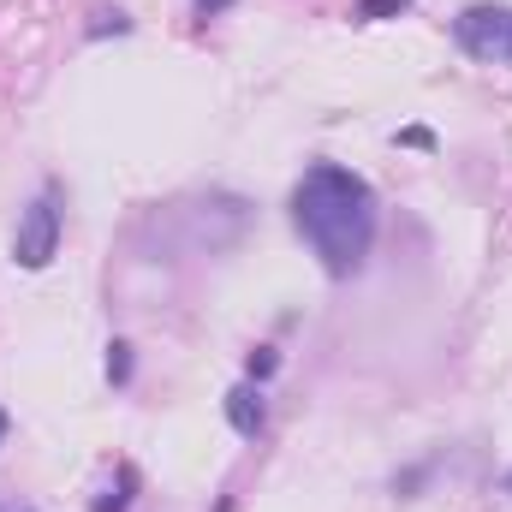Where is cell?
Returning <instances> with one entry per match:
<instances>
[{
	"label": "cell",
	"mask_w": 512,
	"mask_h": 512,
	"mask_svg": "<svg viewBox=\"0 0 512 512\" xmlns=\"http://www.w3.org/2000/svg\"><path fill=\"white\" fill-rule=\"evenodd\" d=\"M292 227L304 233V245L322 256V268L334 280L358 274L370 245H376V191H370V179L340 167V161L304 167V179L292 185Z\"/></svg>",
	"instance_id": "1"
},
{
	"label": "cell",
	"mask_w": 512,
	"mask_h": 512,
	"mask_svg": "<svg viewBox=\"0 0 512 512\" xmlns=\"http://www.w3.org/2000/svg\"><path fill=\"white\" fill-rule=\"evenodd\" d=\"M60 256V191L48 185L24 215H18V233H12V262L18 268H30V274H42L48 262Z\"/></svg>",
	"instance_id": "2"
},
{
	"label": "cell",
	"mask_w": 512,
	"mask_h": 512,
	"mask_svg": "<svg viewBox=\"0 0 512 512\" xmlns=\"http://www.w3.org/2000/svg\"><path fill=\"white\" fill-rule=\"evenodd\" d=\"M453 42L471 60H512V6H465L453 18Z\"/></svg>",
	"instance_id": "3"
},
{
	"label": "cell",
	"mask_w": 512,
	"mask_h": 512,
	"mask_svg": "<svg viewBox=\"0 0 512 512\" xmlns=\"http://www.w3.org/2000/svg\"><path fill=\"white\" fill-rule=\"evenodd\" d=\"M262 417H268V405H262L256 387H233V393H227V423H233L239 435H262Z\"/></svg>",
	"instance_id": "4"
},
{
	"label": "cell",
	"mask_w": 512,
	"mask_h": 512,
	"mask_svg": "<svg viewBox=\"0 0 512 512\" xmlns=\"http://www.w3.org/2000/svg\"><path fill=\"white\" fill-rule=\"evenodd\" d=\"M131 483H137V477H131V465H120V483H108V495H102V501H96V512H126V489Z\"/></svg>",
	"instance_id": "5"
},
{
	"label": "cell",
	"mask_w": 512,
	"mask_h": 512,
	"mask_svg": "<svg viewBox=\"0 0 512 512\" xmlns=\"http://www.w3.org/2000/svg\"><path fill=\"white\" fill-rule=\"evenodd\" d=\"M108 382H114V387L131 382V346H126V340H114V346H108Z\"/></svg>",
	"instance_id": "6"
},
{
	"label": "cell",
	"mask_w": 512,
	"mask_h": 512,
	"mask_svg": "<svg viewBox=\"0 0 512 512\" xmlns=\"http://www.w3.org/2000/svg\"><path fill=\"white\" fill-rule=\"evenodd\" d=\"M245 370H251V382H268V376L280 370V352H274V346H256L251 358H245Z\"/></svg>",
	"instance_id": "7"
},
{
	"label": "cell",
	"mask_w": 512,
	"mask_h": 512,
	"mask_svg": "<svg viewBox=\"0 0 512 512\" xmlns=\"http://www.w3.org/2000/svg\"><path fill=\"white\" fill-rule=\"evenodd\" d=\"M411 0H358V12L352 18H364V24H376V18H393V12H405Z\"/></svg>",
	"instance_id": "8"
},
{
	"label": "cell",
	"mask_w": 512,
	"mask_h": 512,
	"mask_svg": "<svg viewBox=\"0 0 512 512\" xmlns=\"http://www.w3.org/2000/svg\"><path fill=\"white\" fill-rule=\"evenodd\" d=\"M108 30H114V36H126L131 18H126V12H96V18H90V36H108Z\"/></svg>",
	"instance_id": "9"
},
{
	"label": "cell",
	"mask_w": 512,
	"mask_h": 512,
	"mask_svg": "<svg viewBox=\"0 0 512 512\" xmlns=\"http://www.w3.org/2000/svg\"><path fill=\"white\" fill-rule=\"evenodd\" d=\"M0 512H36L30 501H18V495H0Z\"/></svg>",
	"instance_id": "10"
},
{
	"label": "cell",
	"mask_w": 512,
	"mask_h": 512,
	"mask_svg": "<svg viewBox=\"0 0 512 512\" xmlns=\"http://www.w3.org/2000/svg\"><path fill=\"white\" fill-rule=\"evenodd\" d=\"M221 6H233V0H197V12L209 18V12H221Z\"/></svg>",
	"instance_id": "11"
},
{
	"label": "cell",
	"mask_w": 512,
	"mask_h": 512,
	"mask_svg": "<svg viewBox=\"0 0 512 512\" xmlns=\"http://www.w3.org/2000/svg\"><path fill=\"white\" fill-rule=\"evenodd\" d=\"M6 429H12V417H6V411H0V441H6Z\"/></svg>",
	"instance_id": "12"
},
{
	"label": "cell",
	"mask_w": 512,
	"mask_h": 512,
	"mask_svg": "<svg viewBox=\"0 0 512 512\" xmlns=\"http://www.w3.org/2000/svg\"><path fill=\"white\" fill-rule=\"evenodd\" d=\"M507 495H512V471H507Z\"/></svg>",
	"instance_id": "13"
}]
</instances>
